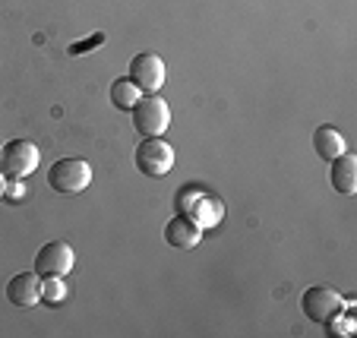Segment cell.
Instances as JSON below:
<instances>
[{
    "label": "cell",
    "instance_id": "5bb4252c",
    "mask_svg": "<svg viewBox=\"0 0 357 338\" xmlns=\"http://www.w3.org/2000/svg\"><path fill=\"white\" fill-rule=\"evenodd\" d=\"M41 300L47 307L63 304L67 300V284H63L61 275H51V278H41Z\"/></svg>",
    "mask_w": 357,
    "mask_h": 338
},
{
    "label": "cell",
    "instance_id": "9c48e42d",
    "mask_svg": "<svg viewBox=\"0 0 357 338\" xmlns=\"http://www.w3.org/2000/svg\"><path fill=\"white\" fill-rule=\"evenodd\" d=\"M7 300L13 307H35L41 300V275L38 272H20L7 282Z\"/></svg>",
    "mask_w": 357,
    "mask_h": 338
},
{
    "label": "cell",
    "instance_id": "7a4b0ae2",
    "mask_svg": "<svg viewBox=\"0 0 357 338\" xmlns=\"http://www.w3.org/2000/svg\"><path fill=\"white\" fill-rule=\"evenodd\" d=\"M38 162L41 152L29 139H10L0 146V171H3L7 180H26L29 174H35Z\"/></svg>",
    "mask_w": 357,
    "mask_h": 338
},
{
    "label": "cell",
    "instance_id": "3957f363",
    "mask_svg": "<svg viewBox=\"0 0 357 338\" xmlns=\"http://www.w3.org/2000/svg\"><path fill=\"white\" fill-rule=\"evenodd\" d=\"M92 183V164L86 158H61L47 171V187L63 197H76Z\"/></svg>",
    "mask_w": 357,
    "mask_h": 338
},
{
    "label": "cell",
    "instance_id": "6da1fadb",
    "mask_svg": "<svg viewBox=\"0 0 357 338\" xmlns=\"http://www.w3.org/2000/svg\"><path fill=\"white\" fill-rule=\"evenodd\" d=\"M177 212L187 215L193 224H199L202 231H209L225 218V203L215 197V193H209V190L187 187L177 193Z\"/></svg>",
    "mask_w": 357,
    "mask_h": 338
},
{
    "label": "cell",
    "instance_id": "30bf717a",
    "mask_svg": "<svg viewBox=\"0 0 357 338\" xmlns=\"http://www.w3.org/2000/svg\"><path fill=\"white\" fill-rule=\"evenodd\" d=\"M199 237H202V228L190 222L187 215H181V212L165 224V240H168L174 250H193V247L199 244Z\"/></svg>",
    "mask_w": 357,
    "mask_h": 338
},
{
    "label": "cell",
    "instance_id": "8992f818",
    "mask_svg": "<svg viewBox=\"0 0 357 338\" xmlns=\"http://www.w3.org/2000/svg\"><path fill=\"white\" fill-rule=\"evenodd\" d=\"M301 310L307 313V319L323 325L326 319H332L335 313L344 310V298L335 291V288H326V284H317V288H307L301 298Z\"/></svg>",
    "mask_w": 357,
    "mask_h": 338
},
{
    "label": "cell",
    "instance_id": "7c38bea8",
    "mask_svg": "<svg viewBox=\"0 0 357 338\" xmlns=\"http://www.w3.org/2000/svg\"><path fill=\"white\" fill-rule=\"evenodd\" d=\"M313 149H317V155L323 158V162H332V158H338L344 152V136L338 133L332 123H323V127H317V133H313Z\"/></svg>",
    "mask_w": 357,
    "mask_h": 338
},
{
    "label": "cell",
    "instance_id": "4fadbf2b",
    "mask_svg": "<svg viewBox=\"0 0 357 338\" xmlns=\"http://www.w3.org/2000/svg\"><path fill=\"white\" fill-rule=\"evenodd\" d=\"M142 98V89L136 86L130 76H123V79H117L114 86H111V102H114V108H121V111H133V105Z\"/></svg>",
    "mask_w": 357,
    "mask_h": 338
},
{
    "label": "cell",
    "instance_id": "9a60e30c",
    "mask_svg": "<svg viewBox=\"0 0 357 338\" xmlns=\"http://www.w3.org/2000/svg\"><path fill=\"white\" fill-rule=\"evenodd\" d=\"M323 325H326V332H329V335H351V332H354V319L344 316V310L335 313L332 319H326Z\"/></svg>",
    "mask_w": 357,
    "mask_h": 338
},
{
    "label": "cell",
    "instance_id": "52a82bcc",
    "mask_svg": "<svg viewBox=\"0 0 357 338\" xmlns=\"http://www.w3.org/2000/svg\"><path fill=\"white\" fill-rule=\"evenodd\" d=\"M73 263H76V253L67 240H51V244H45L38 253H35V272H38L41 278L70 275Z\"/></svg>",
    "mask_w": 357,
    "mask_h": 338
},
{
    "label": "cell",
    "instance_id": "ba28073f",
    "mask_svg": "<svg viewBox=\"0 0 357 338\" xmlns=\"http://www.w3.org/2000/svg\"><path fill=\"white\" fill-rule=\"evenodd\" d=\"M130 79L142 89V92L155 95L165 86V61L155 51H139V54L130 61Z\"/></svg>",
    "mask_w": 357,
    "mask_h": 338
},
{
    "label": "cell",
    "instance_id": "2e32d148",
    "mask_svg": "<svg viewBox=\"0 0 357 338\" xmlns=\"http://www.w3.org/2000/svg\"><path fill=\"white\" fill-rule=\"evenodd\" d=\"M105 41V35H95V38H89L86 45H70V54H86L89 47H95V45H101Z\"/></svg>",
    "mask_w": 357,
    "mask_h": 338
},
{
    "label": "cell",
    "instance_id": "e0dca14e",
    "mask_svg": "<svg viewBox=\"0 0 357 338\" xmlns=\"http://www.w3.org/2000/svg\"><path fill=\"white\" fill-rule=\"evenodd\" d=\"M7 177H3V171H0V199H3V197H7Z\"/></svg>",
    "mask_w": 357,
    "mask_h": 338
},
{
    "label": "cell",
    "instance_id": "5b68a950",
    "mask_svg": "<svg viewBox=\"0 0 357 338\" xmlns=\"http://www.w3.org/2000/svg\"><path fill=\"white\" fill-rule=\"evenodd\" d=\"M136 168H139V174L146 177H165L171 168H174V149H171L168 142L162 139V136H149V139H142L139 146H136Z\"/></svg>",
    "mask_w": 357,
    "mask_h": 338
},
{
    "label": "cell",
    "instance_id": "277c9868",
    "mask_svg": "<svg viewBox=\"0 0 357 338\" xmlns=\"http://www.w3.org/2000/svg\"><path fill=\"white\" fill-rule=\"evenodd\" d=\"M130 117H133V130L139 136H162L165 130L171 127V108L165 98H158V95H149V98H139V102L133 105V111H130Z\"/></svg>",
    "mask_w": 357,
    "mask_h": 338
},
{
    "label": "cell",
    "instance_id": "8fae6325",
    "mask_svg": "<svg viewBox=\"0 0 357 338\" xmlns=\"http://www.w3.org/2000/svg\"><path fill=\"white\" fill-rule=\"evenodd\" d=\"M329 180L342 197H354L357 193V158L342 152L338 158L329 162Z\"/></svg>",
    "mask_w": 357,
    "mask_h": 338
}]
</instances>
